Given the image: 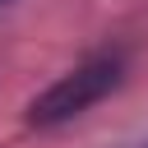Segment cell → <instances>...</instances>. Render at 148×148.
I'll return each instance as SVG.
<instances>
[{"label":"cell","mask_w":148,"mask_h":148,"mask_svg":"<svg viewBox=\"0 0 148 148\" xmlns=\"http://www.w3.org/2000/svg\"><path fill=\"white\" fill-rule=\"evenodd\" d=\"M125 79V56L120 51H97L88 60H79L74 69H65L46 92H37L28 102V125H65L74 116H83L88 106H97L106 92H116Z\"/></svg>","instance_id":"cell-1"},{"label":"cell","mask_w":148,"mask_h":148,"mask_svg":"<svg viewBox=\"0 0 148 148\" xmlns=\"http://www.w3.org/2000/svg\"><path fill=\"white\" fill-rule=\"evenodd\" d=\"M134 148H148V143H134Z\"/></svg>","instance_id":"cell-2"},{"label":"cell","mask_w":148,"mask_h":148,"mask_svg":"<svg viewBox=\"0 0 148 148\" xmlns=\"http://www.w3.org/2000/svg\"><path fill=\"white\" fill-rule=\"evenodd\" d=\"M0 5H9V0H0Z\"/></svg>","instance_id":"cell-3"}]
</instances>
